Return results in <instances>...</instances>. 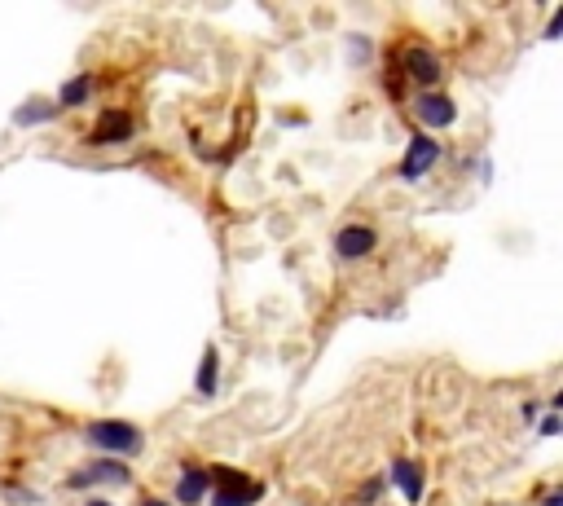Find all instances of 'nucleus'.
<instances>
[{"label": "nucleus", "instance_id": "f257e3e1", "mask_svg": "<svg viewBox=\"0 0 563 506\" xmlns=\"http://www.w3.org/2000/svg\"><path fill=\"white\" fill-rule=\"evenodd\" d=\"M84 445L102 458L124 462L146 449V432L137 423H128V418H93V423H84Z\"/></svg>", "mask_w": 563, "mask_h": 506}, {"label": "nucleus", "instance_id": "f03ea898", "mask_svg": "<svg viewBox=\"0 0 563 506\" xmlns=\"http://www.w3.org/2000/svg\"><path fill=\"white\" fill-rule=\"evenodd\" d=\"M207 498H212V506H260L264 493H269V484L247 476V471L238 467H225V462H216V467H207Z\"/></svg>", "mask_w": 563, "mask_h": 506}, {"label": "nucleus", "instance_id": "7ed1b4c3", "mask_svg": "<svg viewBox=\"0 0 563 506\" xmlns=\"http://www.w3.org/2000/svg\"><path fill=\"white\" fill-rule=\"evenodd\" d=\"M396 75L410 80L418 93H432V88H440V80H445V62H440V53L432 49V44L414 40L396 53Z\"/></svg>", "mask_w": 563, "mask_h": 506}, {"label": "nucleus", "instance_id": "20e7f679", "mask_svg": "<svg viewBox=\"0 0 563 506\" xmlns=\"http://www.w3.org/2000/svg\"><path fill=\"white\" fill-rule=\"evenodd\" d=\"M440 159H445V146H440L432 132H414L410 146H405V154H401V163H396V176H401L405 185H418L423 176L436 172Z\"/></svg>", "mask_w": 563, "mask_h": 506}, {"label": "nucleus", "instance_id": "39448f33", "mask_svg": "<svg viewBox=\"0 0 563 506\" xmlns=\"http://www.w3.org/2000/svg\"><path fill=\"white\" fill-rule=\"evenodd\" d=\"M124 489V484H132V467L128 462H119V458H88L80 471H71L66 476V489Z\"/></svg>", "mask_w": 563, "mask_h": 506}, {"label": "nucleus", "instance_id": "423d86ee", "mask_svg": "<svg viewBox=\"0 0 563 506\" xmlns=\"http://www.w3.org/2000/svg\"><path fill=\"white\" fill-rule=\"evenodd\" d=\"M410 110H414V119L427 132H445V128L458 124V102L449 93H440V88H432V93H418Z\"/></svg>", "mask_w": 563, "mask_h": 506}, {"label": "nucleus", "instance_id": "0eeeda50", "mask_svg": "<svg viewBox=\"0 0 563 506\" xmlns=\"http://www.w3.org/2000/svg\"><path fill=\"white\" fill-rule=\"evenodd\" d=\"M330 247H335L339 260H366V256H374V247H379V229L366 225V220H352V225L339 229Z\"/></svg>", "mask_w": 563, "mask_h": 506}, {"label": "nucleus", "instance_id": "6e6552de", "mask_svg": "<svg viewBox=\"0 0 563 506\" xmlns=\"http://www.w3.org/2000/svg\"><path fill=\"white\" fill-rule=\"evenodd\" d=\"M132 132H137V119H132L128 110H102L84 146H97V150L102 146H124V141H132Z\"/></svg>", "mask_w": 563, "mask_h": 506}, {"label": "nucleus", "instance_id": "1a4fd4ad", "mask_svg": "<svg viewBox=\"0 0 563 506\" xmlns=\"http://www.w3.org/2000/svg\"><path fill=\"white\" fill-rule=\"evenodd\" d=\"M207 467L203 462H181V476H176V493L172 506H203L207 502Z\"/></svg>", "mask_w": 563, "mask_h": 506}, {"label": "nucleus", "instance_id": "9d476101", "mask_svg": "<svg viewBox=\"0 0 563 506\" xmlns=\"http://www.w3.org/2000/svg\"><path fill=\"white\" fill-rule=\"evenodd\" d=\"M388 480L396 484V493H401V498L410 502V506L423 502V493H427V476H423V467H418L414 458H392Z\"/></svg>", "mask_w": 563, "mask_h": 506}, {"label": "nucleus", "instance_id": "9b49d317", "mask_svg": "<svg viewBox=\"0 0 563 506\" xmlns=\"http://www.w3.org/2000/svg\"><path fill=\"white\" fill-rule=\"evenodd\" d=\"M194 392L203 396V401H212L220 392V348L216 344L203 348V361H198V370H194Z\"/></svg>", "mask_w": 563, "mask_h": 506}, {"label": "nucleus", "instance_id": "f8f14e48", "mask_svg": "<svg viewBox=\"0 0 563 506\" xmlns=\"http://www.w3.org/2000/svg\"><path fill=\"white\" fill-rule=\"evenodd\" d=\"M62 110L53 106V102H44V97H31V102H22L18 110H14V124L18 128H40V124H53Z\"/></svg>", "mask_w": 563, "mask_h": 506}, {"label": "nucleus", "instance_id": "ddd939ff", "mask_svg": "<svg viewBox=\"0 0 563 506\" xmlns=\"http://www.w3.org/2000/svg\"><path fill=\"white\" fill-rule=\"evenodd\" d=\"M88 97H93V75H75V80H66L58 88L53 106H58V110H75V106H88Z\"/></svg>", "mask_w": 563, "mask_h": 506}, {"label": "nucleus", "instance_id": "4468645a", "mask_svg": "<svg viewBox=\"0 0 563 506\" xmlns=\"http://www.w3.org/2000/svg\"><path fill=\"white\" fill-rule=\"evenodd\" d=\"M383 489H388V476H370L357 493H352V506H379L383 502Z\"/></svg>", "mask_w": 563, "mask_h": 506}, {"label": "nucleus", "instance_id": "2eb2a0df", "mask_svg": "<svg viewBox=\"0 0 563 506\" xmlns=\"http://www.w3.org/2000/svg\"><path fill=\"white\" fill-rule=\"evenodd\" d=\"M5 498L14 502V506H40V493H31V489H18V484H14V489H5Z\"/></svg>", "mask_w": 563, "mask_h": 506}, {"label": "nucleus", "instance_id": "dca6fc26", "mask_svg": "<svg viewBox=\"0 0 563 506\" xmlns=\"http://www.w3.org/2000/svg\"><path fill=\"white\" fill-rule=\"evenodd\" d=\"M537 432H542V436H559V432H563L559 410H546V418H542V423H537Z\"/></svg>", "mask_w": 563, "mask_h": 506}, {"label": "nucleus", "instance_id": "f3484780", "mask_svg": "<svg viewBox=\"0 0 563 506\" xmlns=\"http://www.w3.org/2000/svg\"><path fill=\"white\" fill-rule=\"evenodd\" d=\"M348 58L366 62V58H370V40H366V36H352V40H348Z\"/></svg>", "mask_w": 563, "mask_h": 506}, {"label": "nucleus", "instance_id": "a211bd4d", "mask_svg": "<svg viewBox=\"0 0 563 506\" xmlns=\"http://www.w3.org/2000/svg\"><path fill=\"white\" fill-rule=\"evenodd\" d=\"M537 502H542V506H563V489H559V484H546Z\"/></svg>", "mask_w": 563, "mask_h": 506}, {"label": "nucleus", "instance_id": "6ab92c4d", "mask_svg": "<svg viewBox=\"0 0 563 506\" xmlns=\"http://www.w3.org/2000/svg\"><path fill=\"white\" fill-rule=\"evenodd\" d=\"M559 27H563V14H555L546 22V40H559Z\"/></svg>", "mask_w": 563, "mask_h": 506}, {"label": "nucleus", "instance_id": "aec40b11", "mask_svg": "<svg viewBox=\"0 0 563 506\" xmlns=\"http://www.w3.org/2000/svg\"><path fill=\"white\" fill-rule=\"evenodd\" d=\"M137 506H172V502H163V498H141Z\"/></svg>", "mask_w": 563, "mask_h": 506}, {"label": "nucleus", "instance_id": "412c9836", "mask_svg": "<svg viewBox=\"0 0 563 506\" xmlns=\"http://www.w3.org/2000/svg\"><path fill=\"white\" fill-rule=\"evenodd\" d=\"M84 506H115V502H110V498H88Z\"/></svg>", "mask_w": 563, "mask_h": 506}]
</instances>
